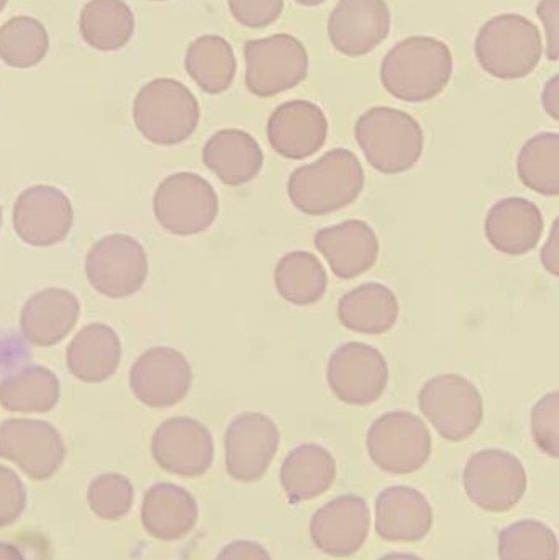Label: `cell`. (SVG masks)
Here are the masks:
<instances>
[{"label":"cell","mask_w":559,"mask_h":560,"mask_svg":"<svg viewBox=\"0 0 559 560\" xmlns=\"http://www.w3.org/2000/svg\"><path fill=\"white\" fill-rule=\"evenodd\" d=\"M295 2L301 3V5L305 7H317L321 3H324L325 0H295Z\"/></svg>","instance_id":"7dc6e473"},{"label":"cell","mask_w":559,"mask_h":560,"mask_svg":"<svg viewBox=\"0 0 559 560\" xmlns=\"http://www.w3.org/2000/svg\"><path fill=\"white\" fill-rule=\"evenodd\" d=\"M370 525L366 500L357 495L338 497L312 516V542L330 558H351L366 542Z\"/></svg>","instance_id":"ac0fdd59"},{"label":"cell","mask_w":559,"mask_h":560,"mask_svg":"<svg viewBox=\"0 0 559 560\" xmlns=\"http://www.w3.org/2000/svg\"><path fill=\"white\" fill-rule=\"evenodd\" d=\"M391 12L386 0H340L328 19V38L341 55L360 58L386 42Z\"/></svg>","instance_id":"d6986e66"},{"label":"cell","mask_w":559,"mask_h":560,"mask_svg":"<svg viewBox=\"0 0 559 560\" xmlns=\"http://www.w3.org/2000/svg\"><path fill=\"white\" fill-rule=\"evenodd\" d=\"M452 74V51L430 36H410L397 43L381 65L384 89L409 104H422L442 94Z\"/></svg>","instance_id":"6da1fadb"},{"label":"cell","mask_w":559,"mask_h":560,"mask_svg":"<svg viewBox=\"0 0 559 560\" xmlns=\"http://www.w3.org/2000/svg\"><path fill=\"white\" fill-rule=\"evenodd\" d=\"M374 525L384 541H422L432 532V506L426 495L412 487H389L377 497Z\"/></svg>","instance_id":"603a6c76"},{"label":"cell","mask_w":559,"mask_h":560,"mask_svg":"<svg viewBox=\"0 0 559 560\" xmlns=\"http://www.w3.org/2000/svg\"><path fill=\"white\" fill-rule=\"evenodd\" d=\"M7 2H9V0H0V13L5 9Z\"/></svg>","instance_id":"c3c4849f"},{"label":"cell","mask_w":559,"mask_h":560,"mask_svg":"<svg viewBox=\"0 0 559 560\" xmlns=\"http://www.w3.org/2000/svg\"><path fill=\"white\" fill-rule=\"evenodd\" d=\"M315 246L338 279L350 280L370 271L380 256L376 233L363 220H347L315 235Z\"/></svg>","instance_id":"7402d4cb"},{"label":"cell","mask_w":559,"mask_h":560,"mask_svg":"<svg viewBox=\"0 0 559 560\" xmlns=\"http://www.w3.org/2000/svg\"><path fill=\"white\" fill-rule=\"evenodd\" d=\"M202 160L225 186L238 187L258 176L265 154L252 135L226 128L210 137L203 147Z\"/></svg>","instance_id":"484cf974"},{"label":"cell","mask_w":559,"mask_h":560,"mask_svg":"<svg viewBox=\"0 0 559 560\" xmlns=\"http://www.w3.org/2000/svg\"><path fill=\"white\" fill-rule=\"evenodd\" d=\"M81 303L74 293L49 287L26 300L20 313L23 338L36 348H51L78 325Z\"/></svg>","instance_id":"44dd1931"},{"label":"cell","mask_w":559,"mask_h":560,"mask_svg":"<svg viewBox=\"0 0 559 560\" xmlns=\"http://www.w3.org/2000/svg\"><path fill=\"white\" fill-rule=\"evenodd\" d=\"M368 453L384 472L407 476L429 463L432 434L419 417L409 411H391L371 424Z\"/></svg>","instance_id":"ba28073f"},{"label":"cell","mask_w":559,"mask_h":560,"mask_svg":"<svg viewBox=\"0 0 559 560\" xmlns=\"http://www.w3.org/2000/svg\"><path fill=\"white\" fill-rule=\"evenodd\" d=\"M538 16L547 32V56L551 61L559 59V0H540L537 7Z\"/></svg>","instance_id":"60d3db41"},{"label":"cell","mask_w":559,"mask_h":560,"mask_svg":"<svg viewBox=\"0 0 559 560\" xmlns=\"http://www.w3.org/2000/svg\"><path fill=\"white\" fill-rule=\"evenodd\" d=\"M0 560H26L23 552L10 542L0 541Z\"/></svg>","instance_id":"f6af8a7d"},{"label":"cell","mask_w":559,"mask_h":560,"mask_svg":"<svg viewBox=\"0 0 559 560\" xmlns=\"http://www.w3.org/2000/svg\"><path fill=\"white\" fill-rule=\"evenodd\" d=\"M337 479V463L325 447L302 444L282 463L281 480L286 495L294 503L324 495Z\"/></svg>","instance_id":"83f0119b"},{"label":"cell","mask_w":559,"mask_h":560,"mask_svg":"<svg viewBox=\"0 0 559 560\" xmlns=\"http://www.w3.org/2000/svg\"><path fill=\"white\" fill-rule=\"evenodd\" d=\"M419 404L423 417L452 443L473 436L485 418V401L478 387L462 375L433 377L420 390Z\"/></svg>","instance_id":"9c48e42d"},{"label":"cell","mask_w":559,"mask_h":560,"mask_svg":"<svg viewBox=\"0 0 559 560\" xmlns=\"http://www.w3.org/2000/svg\"><path fill=\"white\" fill-rule=\"evenodd\" d=\"M66 444L53 424L13 418L0 424V457L36 482L51 479L65 464Z\"/></svg>","instance_id":"7c38bea8"},{"label":"cell","mask_w":559,"mask_h":560,"mask_svg":"<svg viewBox=\"0 0 559 560\" xmlns=\"http://www.w3.org/2000/svg\"><path fill=\"white\" fill-rule=\"evenodd\" d=\"M216 560H272L269 552L255 541H233L225 546Z\"/></svg>","instance_id":"b9f144b4"},{"label":"cell","mask_w":559,"mask_h":560,"mask_svg":"<svg viewBox=\"0 0 559 560\" xmlns=\"http://www.w3.org/2000/svg\"><path fill=\"white\" fill-rule=\"evenodd\" d=\"M364 189V171L357 154L338 148L289 177L288 194L299 212L330 215L351 206Z\"/></svg>","instance_id":"7a4b0ae2"},{"label":"cell","mask_w":559,"mask_h":560,"mask_svg":"<svg viewBox=\"0 0 559 560\" xmlns=\"http://www.w3.org/2000/svg\"><path fill=\"white\" fill-rule=\"evenodd\" d=\"M184 68L200 91L219 95L229 91L235 79V52L222 36H199L187 48Z\"/></svg>","instance_id":"4dcf8cb0"},{"label":"cell","mask_w":559,"mask_h":560,"mask_svg":"<svg viewBox=\"0 0 559 560\" xmlns=\"http://www.w3.org/2000/svg\"><path fill=\"white\" fill-rule=\"evenodd\" d=\"M199 520V505L189 490L170 482L156 483L144 493L141 525L151 538L179 541Z\"/></svg>","instance_id":"cb8c5ba5"},{"label":"cell","mask_w":559,"mask_h":560,"mask_svg":"<svg viewBox=\"0 0 559 560\" xmlns=\"http://www.w3.org/2000/svg\"><path fill=\"white\" fill-rule=\"evenodd\" d=\"M59 381L43 365H28L0 382V407L10 413H48L59 401Z\"/></svg>","instance_id":"1f68e13d"},{"label":"cell","mask_w":559,"mask_h":560,"mask_svg":"<svg viewBox=\"0 0 559 560\" xmlns=\"http://www.w3.org/2000/svg\"><path fill=\"white\" fill-rule=\"evenodd\" d=\"M25 486L22 479L9 467L0 466V528L19 522L26 510Z\"/></svg>","instance_id":"f35d334b"},{"label":"cell","mask_w":559,"mask_h":560,"mask_svg":"<svg viewBox=\"0 0 559 560\" xmlns=\"http://www.w3.org/2000/svg\"><path fill=\"white\" fill-rule=\"evenodd\" d=\"M399 310V300L389 287L370 282L341 296L338 318L350 331L383 335L396 325Z\"/></svg>","instance_id":"f1b7e54d"},{"label":"cell","mask_w":559,"mask_h":560,"mask_svg":"<svg viewBox=\"0 0 559 560\" xmlns=\"http://www.w3.org/2000/svg\"><path fill=\"white\" fill-rule=\"evenodd\" d=\"M544 235V217L534 202L509 197L489 210L486 236L492 248L509 256L531 253Z\"/></svg>","instance_id":"d4e9b609"},{"label":"cell","mask_w":559,"mask_h":560,"mask_svg":"<svg viewBox=\"0 0 559 560\" xmlns=\"http://www.w3.org/2000/svg\"><path fill=\"white\" fill-rule=\"evenodd\" d=\"M246 88L256 97H272L291 91L308 74V55L302 42L288 33L249 39L243 49Z\"/></svg>","instance_id":"8992f818"},{"label":"cell","mask_w":559,"mask_h":560,"mask_svg":"<svg viewBox=\"0 0 559 560\" xmlns=\"http://www.w3.org/2000/svg\"><path fill=\"white\" fill-rule=\"evenodd\" d=\"M354 137L368 163L383 174H403L419 163L423 130L406 112L391 107L370 108L358 118Z\"/></svg>","instance_id":"277c9868"},{"label":"cell","mask_w":559,"mask_h":560,"mask_svg":"<svg viewBox=\"0 0 559 560\" xmlns=\"http://www.w3.org/2000/svg\"><path fill=\"white\" fill-rule=\"evenodd\" d=\"M12 222L23 243L48 248L65 242L74 223V210L58 187L33 186L16 199Z\"/></svg>","instance_id":"2e32d148"},{"label":"cell","mask_w":559,"mask_h":560,"mask_svg":"<svg viewBox=\"0 0 559 560\" xmlns=\"http://www.w3.org/2000/svg\"><path fill=\"white\" fill-rule=\"evenodd\" d=\"M0 229H2V207H0Z\"/></svg>","instance_id":"681fc988"},{"label":"cell","mask_w":559,"mask_h":560,"mask_svg":"<svg viewBox=\"0 0 559 560\" xmlns=\"http://www.w3.org/2000/svg\"><path fill=\"white\" fill-rule=\"evenodd\" d=\"M196 95L176 79L148 82L133 102V124L141 137L160 147H174L193 137L199 127Z\"/></svg>","instance_id":"3957f363"},{"label":"cell","mask_w":559,"mask_h":560,"mask_svg":"<svg viewBox=\"0 0 559 560\" xmlns=\"http://www.w3.org/2000/svg\"><path fill=\"white\" fill-rule=\"evenodd\" d=\"M135 502L133 483L117 472L102 474L88 490L89 509L105 522H118L128 515Z\"/></svg>","instance_id":"8d00e7d4"},{"label":"cell","mask_w":559,"mask_h":560,"mask_svg":"<svg viewBox=\"0 0 559 560\" xmlns=\"http://www.w3.org/2000/svg\"><path fill=\"white\" fill-rule=\"evenodd\" d=\"M281 434L271 418L245 413L230 423L225 434L226 472L236 482L263 479L278 454Z\"/></svg>","instance_id":"9a60e30c"},{"label":"cell","mask_w":559,"mask_h":560,"mask_svg":"<svg viewBox=\"0 0 559 560\" xmlns=\"http://www.w3.org/2000/svg\"><path fill=\"white\" fill-rule=\"evenodd\" d=\"M558 229L559 223L555 222L554 229H551L550 238H548L547 245H545L544 252H541V262H544V268L554 276L559 275Z\"/></svg>","instance_id":"7bdbcfd3"},{"label":"cell","mask_w":559,"mask_h":560,"mask_svg":"<svg viewBox=\"0 0 559 560\" xmlns=\"http://www.w3.org/2000/svg\"><path fill=\"white\" fill-rule=\"evenodd\" d=\"M275 282L286 302L305 306L324 299L328 278L317 256L307 252H292L279 259Z\"/></svg>","instance_id":"d6a6232c"},{"label":"cell","mask_w":559,"mask_h":560,"mask_svg":"<svg viewBox=\"0 0 559 560\" xmlns=\"http://www.w3.org/2000/svg\"><path fill=\"white\" fill-rule=\"evenodd\" d=\"M154 217L161 229L177 236L206 232L219 215V197L212 184L194 173H177L158 186Z\"/></svg>","instance_id":"52a82bcc"},{"label":"cell","mask_w":559,"mask_h":560,"mask_svg":"<svg viewBox=\"0 0 559 560\" xmlns=\"http://www.w3.org/2000/svg\"><path fill=\"white\" fill-rule=\"evenodd\" d=\"M380 560H423L416 555H400V552H394V555L384 556Z\"/></svg>","instance_id":"bcb514c9"},{"label":"cell","mask_w":559,"mask_h":560,"mask_svg":"<svg viewBox=\"0 0 559 560\" xmlns=\"http://www.w3.org/2000/svg\"><path fill=\"white\" fill-rule=\"evenodd\" d=\"M532 434L535 443L548 456L559 457V394L551 392L537 401L532 410Z\"/></svg>","instance_id":"74e56055"},{"label":"cell","mask_w":559,"mask_h":560,"mask_svg":"<svg viewBox=\"0 0 559 560\" xmlns=\"http://www.w3.org/2000/svg\"><path fill=\"white\" fill-rule=\"evenodd\" d=\"M327 378L338 400L366 407L380 400L386 390L389 368L384 355L373 346L347 342L330 355Z\"/></svg>","instance_id":"4fadbf2b"},{"label":"cell","mask_w":559,"mask_h":560,"mask_svg":"<svg viewBox=\"0 0 559 560\" xmlns=\"http://www.w3.org/2000/svg\"><path fill=\"white\" fill-rule=\"evenodd\" d=\"M501 560H558V539L554 529L537 520H522L499 535Z\"/></svg>","instance_id":"d590c367"},{"label":"cell","mask_w":559,"mask_h":560,"mask_svg":"<svg viewBox=\"0 0 559 560\" xmlns=\"http://www.w3.org/2000/svg\"><path fill=\"white\" fill-rule=\"evenodd\" d=\"M49 51L45 25L33 16L20 15L0 26V59L15 69L38 66Z\"/></svg>","instance_id":"836d02e7"},{"label":"cell","mask_w":559,"mask_h":560,"mask_svg":"<svg viewBox=\"0 0 559 560\" xmlns=\"http://www.w3.org/2000/svg\"><path fill=\"white\" fill-rule=\"evenodd\" d=\"M327 117L314 102H286L268 120L269 144L286 160H305L317 153L327 141Z\"/></svg>","instance_id":"ffe728a7"},{"label":"cell","mask_w":559,"mask_h":560,"mask_svg":"<svg viewBox=\"0 0 559 560\" xmlns=\"http://www.w3.org/2000/svg\"><path fill=\"white\" fill-rule=\"evenodd\" d=\"M85 276L92 289L107 299H127L144 285L148 256L143 246L128 235H108L98 240L88 258Z\"/></svg>","instance_id":"8fae6325"},{"label":"cell","mask_w":559,"mask_h":560,"mask_svg":"<svg viewBox=\"0 0 559 560\" xmlns=\"http://www.w3.org/2000/svg\"><path fill=\"white\" fill-rule=\"evenodd\" d=\"M153 2H164V0H153Z\"/></svg>","instance_id":"f907efd6"},{"label":"cell","mask_w":559,"mask_h":560,"mask_svg":"<svg viewBox=\"0 0 559 560\" xmlns=\"http://www.w3.org/2000/svg\"><path fill=\"white\" fill-rule=\"evenodd\" d=\"M463 487L479 509L488 513H505L524 499L527 472L514 454L485 450L466 464Z\"/></svg>","instance_id":"30bf717a"},{"label":"cell","mask_w":559,"mask_h":560,"mask_svg":"<svg viewBox=\"0 0 559 560\" xmlns=\"http://www.w3.org/2000/svg\"><path fill=\"white\" fill-rule=\"evenodd\" d=\"M541 102H544V108L550 114V117L554 120H559V75H554V79L547 82Z\"/></svg>","instance_id":"ee69618b"},{"label":"cell","mask_w":559,"mask_h":560,"mask_svg":"<svg viewBox=\"0 0 559 560\" xmlns=\"http://www.w3.org/2000/svg\"><path fill=\"white\" fill-rule=\"evenodd\" d=\"M193 387V369L183 352L173 348L148 349L130 371V388L150 408L180 404Z\"/></svg>","instance_id":"e0dca14e"},{"label":"cell","mask_w":559,"mask_h":560,"mask_svg":"<svg viewBox=\"0 0 559 560\" xmlns=\"http://www.w3.org/2000/svg\"><path fill=\"white\" fill-rule=\"evenodd\" d=\"M121 342L117 332L104 323L84 326L66 351V365L78 381L101 384L117 372Z\"/></svg>","instance_id":"4316f807"},{"label":"cell","mask_w":559,"mask_h":560,"mask_svg":"<svg viewBox=\"0 0 559 560\" xmlns=\"http://www.w3.org/2000/svg\"><path fill=\"white\" fill-rule=\"evenodd\" d=\"M154 463L180 477H200L209 472L216 456L210 431L197 420L187 417L163 421L151 438Z\"/></svg>","instance_id":"5bb4252c"},{"label":"cell","mask_w":559,"mask_h":560,"mask_svg":"<svg viewBox=\"0 0 559 560\" xmlns=\"http://www.w3.org/2000/svg\"><path fill=\"white\" fill-rule=\"evenodd\" d=\"M475 51L488 74L514 81L535 71L544 55V42L540 30L527 16L504 13L482 25Z\"/></svg>","instance_id":"5b68a950"},{"label":"cell","mask_w":559,"mask_h":560,"mask_svg":"<svg viewBox=\"0 0 559 560\" xmlns=\"http://www.w3.org/2000/svg\"><path fill=\"white\" fill-rule=\"evenodd\" d=\"M79 33L97 51H118L133 38V12L124 0H91L79 15Z\"/></svg>","instance_id":"f546056e"},{"label":"cell","mask_w":559,"mask_h":560,"mask_svg":"<svg viewBox=\"0 0 559 560\" xmlns=\"http://www.w3.org/2000/svg\"><path fill=\"white\" fill-rule=\"evenodd\" d=\"M229 7L240 25L265 28L281 16L284 0H229Z\"/></svg>","instance_id":"ab89813d"},{"label":"cell","mask_w":559,"mask_h":560,"mask_svg":"<svg viewBox=\"0 0 559 560\" xmlns=\"http://www.w3.org/2000/svg\"><path fill=\"white\" fill-rule=\"evenodd\" d=\"M517 173L525 187L557 197L559 194V135L540 133L532 138L519 154Z\"/></svg>","instance_id":"e575fe53"}]
</instances>
